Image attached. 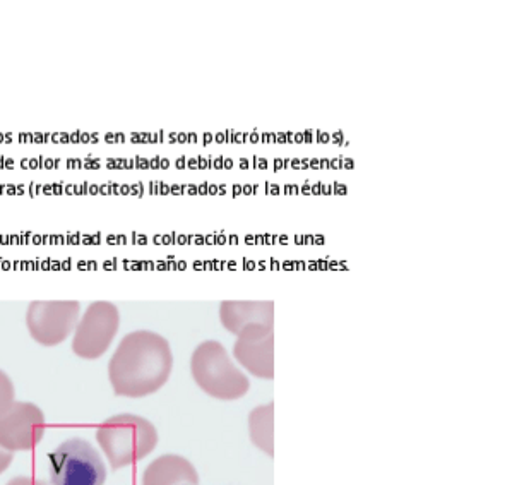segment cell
<instances>
[{
    "label": "cell",
    "mask_w": 512,
    "mask_h": 485,
    "mask_svg": "<svg viewBox=\"0 0 512 485\" xmlns=\"http://www.w3.org/2000/svg\"><path fill=\"white\" fill-rule=\"evenodd\" d=\"M172 367L167 338L155 331L137 330L120 340L108 364V378L115 395L144 398L165 386Z\"/></svg>",
    "instance_id": "cell-1"
},
{
    "label": "cell",
    "mask_w": 512,
    "mask_h": 485,
    "mask_svg": "<svg viewBox=\"0 0 512 485\" xmlns=\"http://www.w3.org/2000/svg\"><path fill=\"white\" fill-rule=\"evenodd\" d=\"M96 441L107 455L110 467L119 470L143 460L158 444L156 427L144 417L114 415L96 429Z\"/></svg>",
    "instance_id": "cell-2"
},
{
    "label": "cell",
    "mask_w": 512,
    "mask_h": 485,
    "mask_svg": "<svg viewBox=\"0 0 512 485\" xmlns=\"http://www.w3.org/2000/svg\"><path fill=\"white\" fill-rule=\"evenodd\" d=\"M192 378L216 400H239L251 390V381L233 364L227 348L216 340L199 343L191 359Z\"/></svg>",
    "instance_id": "cell-3"
},
{
    "label": "cell",
    "mask_w": 512,
    "mask_h": 485,
    "mask_svg": "<svg viewBox=\"0 0 512 485\" xmlns=\"http://www.w3.org/2000/svg\"><path fill=\"white\" fill-rule=\"evenodd\" d=\"M52 485H103L107 467L86 439L72 438L48 455Z\"/></svg>",
    "instance_id": "cell-4"
},
{
    "label": "cell",
    "mask_w": 512,
    "mask_h": 485,
    "mask_svg": "<svg viewBox=\"0 0 512 485\" xmlns=\"http://www.w3.org/2000/svg\"><path fill=\"white\" fill-rule=\"evenodd\" d=\"M81 318L76 300H35L26 312L30 335L43 347H57L74 333Z\"/></svg>",
    "instance_id": "cell-5"
},
{
    "label": "cell",
    "mask_w": 512,
    "mask_h": 485,
    "mask_svg": "<svg viewBox=\"0 0 512 485\" xmlns=\"http://www.w3.org/2000/svg\"><path fill=\"white\" fill-rule=\"evenodd\" d=\"M120 328V312L112 302H93L79 318L72 338V350L81 359H100Z\"/></svg>",
    "instance_id": "cell-6"
},
{
    "label": "cell",
    "mask_w": 512,
    "mask_h": 485,
    "mask_svg": "<svg viewBox=\"0 0 512 485\" xmlns=\"http://www.w3.org/2000/svg\"><path fill=\"white\" fill-rule=\"evenodd\" d=\"M45 427L42 408L14 402L0 414V448L9 453L35 450L45 436Z\"/></svg>",
    "instance_id": "cell-7"
},
{
    "label": "cell",
    "mask_w": 512,
    "mask_h": 485,
    "mask_svg": "<svg viewBox=\"0 0 512 485\" xmlns=\"http://www.w3.org/2000/svg\"><path fill=\"white\" fill-rule=\"evenodd\" d=\"M233 357L240 366L261 379H274V326L249 324L240 331Z\"/></svg>",
    "instance_id": "cell-8"
},
{
    "label": "cell",
    "mask_w": 512,
    "mask_h": 485,
    "mask_svg": "<svg viewBox=\"0 0 512 485\" xmlns=\"http://www.w3.org/2000/svg\"><path fill=\"white\" fill-rule=\"evenodd\" d=\"M220 321L225 330L239 335L249 324L274 326V302L271 300H225L220 306Z\"/></svg>",
    "instance_id": "cell-9"
},
{
    "label": "cell",
    "mask_w": 512,
    "mask_h": 485,
    "mask_svg": "<svg viewBox=\"0 0 512 485\" xmlns=\"http://www.w3.org/2000/svg\"><path fill=\"white\" fill-rule=\"evenodd\" d=\"M199 474L187 458L163 455L149 463L143 474V485H197Z\"/></svg>",
    "instance_id": "cell-10"
},
{
    "label": "cell",
    "mask_w": 512,
    "mask_h": 485,
    "mask_svg": "<svg viewBox=\"0 0 512 485\" xmlns=\"http://www.w3.org/2000/svg\"><path fill=\"white\" fill-rule=\"evenodd\" d=\"M249 434L259 450L274 458V403L252 410L249 414Z\"/></svg>",
    "instance_id": "cell-11"
},
{
    "label": "cell",
    "mask_w": 512,
    "mask_h": 485,
    "mask_svg": "<svg viewBox=\"0 0 512 485\" xmlns=\"http://www.w3.org/2000/svg\"><path fill=\"white\" fill-rule=\"evenodd\" d=\"M16 390H14V383L12 379L7 376L6 372L0 369V414L11 407L12 403L16 402Z\"/></svg>",
    "instance_id": "cell-12"
},
{
    "label": "cell",
    "mask_w": 512,
    "mask_h": 485,
    "mask_svg": "<svg viewBox=\"0 0 512 485\" xmlns=\"http://www.w3.org/2000/svg\"><path fill=\"white\" fill-rule=\"evenodd\" d=\"M6 485H48L47 482H43V480L35 479V477H16V479H11L7 482Z\"/></svg>",
    "instance_id": "cell-13"
},
{
    "label": "cell",
    "mask_w": 512,
    "mask_h": 485,
    "mask_svg": "<svg viewBox=\"0 0 512 485\" xmlns=\"http://www.w3.org/2000/svg\"><path fill=\"white\" fill-rule=\"evenodd\" d=\"M12 458H14V453H9V451L2 450L0 448V474H4L9 465L12 463Z\"/></svg>",
    "instance_id": "cell-14"
}]
</instances>
